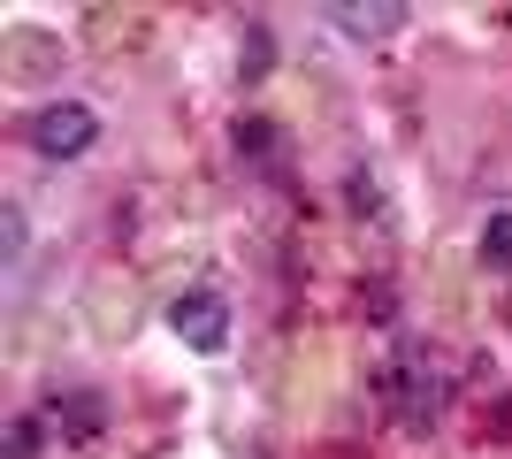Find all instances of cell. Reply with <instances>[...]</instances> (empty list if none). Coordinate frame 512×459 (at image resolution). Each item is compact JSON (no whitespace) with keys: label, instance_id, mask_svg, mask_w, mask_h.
I'll return each instance as SVG.
<instances>
[{"label":"cell","instance_id":"cell-1","mask_svg":"<svg viewBox=\"0 0 512 459\" xmlns=\"http://www.w3.org/2000/svg\"><path fill=\"white\" fill-rule=\"evenodd\" d=\"M92 138H100V115H92L85 100H46V108L31 115V146H39L46 161H77V153H92Z\"/></svg>","mask_w":512,"mask_h":459},{"label":"cell","instance_id":"cell-2","mask_svg":"<svg viewBox=\"0 0 512 459\" xmlns=\"http://www.w3.org/2000/svg\"><path fill=\"white\" fill-rule=\"evenodd\" d=\"M169 329L184 337V352H222V345H230V299L207 291V284L176 291V299H169Z\"/></svg>","mask_w":512,"mask_h":459},{"label":"cell","instance_id":"cell-3","mask_svg":"<svg viewBox=\"0 0 512 459\" xmlns=\"http://www.w3.org/2000/svg\"><path fill=\"white\" fill-rule=\"evenodd\" d=\"M329 23H337V31H352V39H390V31H406L413 23V8H398V0H337V8H329Z\"/></svg>","mask_w":512,"mask_h":459},{"label":"cell","instance_id":"cell-4","mask_svg":"<svg viewBox=\"0 0 512 459\" xmlns=\"http://www.w3.org/2000/svg\"><path fill=\"white\" fill-rule=\"evenodd\" d=\"M482 261H490V268H512V207H497V215L482 222Z\"/></svg>","mask_w":512,"mask_h":459},{"label":"cell","instance_id":"cell-5","mask_svg":"<svg viewBox=\"0 0 512 459\" xmlns=\"http://www.w3.org/2000/svg\"><path fill=\"white\" fill-rule=\"evenodd\" d=\"M54 421H69V429H77V437H92V429H100V398H92V391L62 398V406H54Z\"/></svg>","mask_w":512,"mask_h":459},{"label":"cell","instance_id":"cell-6","mask_svg":"<svg viewBox=\"0 0 512 459\" xmlns=\"http://www.w3.org/2000/svg\"><path fill=\"white\" fill-rule=\"evenodd\" d=\"M23 238H31V230H23V207H0V253H8V261H23Z\"/></svg>","mask_w":512,"mask_h":459},{"label":"cell","instance_id":"cell-7","mask_svg":"<svg viewBox=\"0 0 512 459\" xmlns=\"http://www.w3.org/2000/svg\"><path fill=\"white\" fill-rule=\"evenodd\" d=\"M31 444H39V429H31V421H23L16 437H8V459H31Z\"/></svg>","mask_w":512,"mask_h":459}]
</instances>
